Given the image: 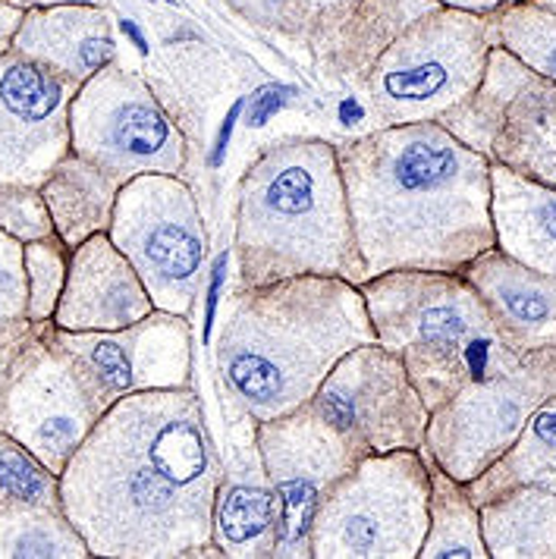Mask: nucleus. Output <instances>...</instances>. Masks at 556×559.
<instances>
[{"mask_svg":"<svg viewBox=\"0 0 556 559\" xmlns=\"http://www.w3.org/2000/svg\"><path fill=\"white\" fill-rule=\"evenodd\" d=\"M48 331L107 408L132 393L192 386V328L182 314L154 308L120 331H63L54 321Z\"/></svg>","mask_w":556,"mask_h":559,"instance_id":"obj_15","label":"nucleus"},{"mask_svg":"<svg viewBox=\"0 0 556 559\" xmlns=\"http://www.w3.org/2000/svg\"><path fill=\"white\" fill-rule=\"evenodd\" d=\"M0 229L13 239L38 242L54 236V221L42 189L35 186H0Z\"/></svg>","mask_w":556,"mask_h":559,"instance_id":"obj_32","label":"nucleus"},{"mask_svg":"<svg viewBox=\"0 0 556 559\" xmlns=\"http://www.w3.org/2000/svg\"><path fill=\"white\" fill-rule=\"evenodd\" d=\"M88 544L63 509H0V559H85Z\"/></svg>","mask_w":556,"mask_h":559,"instance_id":"obj_27","label":"nucleus"},{"mask_svg":"<svg viewBox=\"0 0 556 559\" xmlns=\"http://www.w3.org/2000/svg\"><path fill=\"white\" fill-rule=\"evenodd\" d=\"M70 274V249L57 239L26 242V277H28V318L45 324L54 321V311L60 306L63 286Z\"/></svg>","mask_w":556,"mask_h":559,"instance_id":"obj_31","label":"nucleus"},{"mask_svg":"<svg viewBox=\"0 0 556 559\" xmlns=\"http://www.w3.org/2000/svg\"><path fill=\"white\" fill-rule=\"evenodd\" d=\"M107 236L142 277L154 308L189 318L208 274L202 207L182 177L142 174L120 189Z\"/></svg>","mask_w":556,"mask_h":559,"instance_id":"obj_8","label":"nucleus"},{"mask_svg":"<svg viewBox=\"0 0 556 559\" xmlns=\"http://www.w3.org/2000/svg\"><path fill=\"white\" fill-rule=\"evenodd\" d=\"M490 48H497L494 16L430 10L380 53L358 85L375 129L440 120L478 88Z\"/></svg>","mask_w":556,"mask_h":559,"instance_id":"obj_6","label":"nucleus"},{"mask_svg":"<svg viewBox=\"0 0 556 559\" xmlns=\"http://www.w3.org/2000/svg\"><path fill=\"white\" fill-rule=\"evenodd\" d=\"M522 484L556 493V396L544 400L531 412L516 443L490 468H484L475 481L465 484V490L475 500V507H481L497 493Z\"/></svg>","mask_w":556,"mask_h":559,"instance_id":"obj_25","label":"nucleus"},{"mask_svg":"<svg viewBox=\"0 0 556 559\" xmlns=\"http://www.w3.org/2000/svg\"><path fill=\"white\" fill-rule=\"evenodd\" d=\"M79 82L23 53L0 57V186L42 189L73 152L70 107Z\"/></svg>","mask_w":556,"mask_h":559,"instance_id":"obj_16","label":"nucleus"},{"mask_svg":"<svg viewBox=\"0 0 556 559\" xmlns=\"http://www.w3.org/2000/svg\"><path fill=\"white\" fill-rule=\"evenodd\" d=\"M362 343L378 336L350 280L233 286L214 340L217 381L255 421H271L311 403L330 368Z\"/></svg>","mask_w":556,"mask_h":559,"instance_id":"obj_3","label":"nucleus"},{"mask_svg":"<svg viewBox=\"0 0 556 559\" xmlns=\"http://www.w3.org/2000/svg\"><path fill=\"white\" fill-rule=\"evenodd\" d=\"M70 145L120 182L142 174L182 177L189 164L186 132L167 104L149 79L117 60L79 85L70 107Z\"/></svg>","mask_w":556,"mask_h":559,"instance_id":"obj_9","label":"nucleus"},{"mask_svg":"<svg viewBox=\"0 0 556 559\" xmlns=\"http://www.w3.org/2000/svg\"><path fill=\"white\" fill-rule=\"evenodd\" d=\"M551 396H556V346L525 353L456 390L430 412L422 453L456 481H475L516 443L531 412Z\"/></svg>","mask_w":556,"mask_h":559,"instance_id":"obj_10","label":"nucleus"},{"mask_svg":"<svg viewBox=\"0 0 556 559\" xmlns=\"http://www.w3.org/2000/svg\"><path fill=\"white\" fill-rule=\"evenodd\" d=\"M365 274L450 271L494 249L490 160L437 120L336 145Z\"/></svg>","mask_w":556,"mask_h":559,"instance_id":"obj_2","label":"nucleus"},{"mask_svg":"<svg viewBox=\"0 0 556 559\" xmlns=\"http://www.w3.org/2000/svg\"><path fill=\"white\" fill-rule=\"evenodd\" d=\"M494 328L516 356L556 346V277L504 254L497 246L462 267Z\"/></svg>","mask_w":556,"mask_h":559,"instance_id":"obj_19","label":"nucleus"},{"mask_svg":"<svg viewBox=\"0 0 556 559\" xmlns=\"http://www.w3.org/2000/svg\"><path fill=\"white\" fill-rule=\"evenodd\" d=\"M437 7V0H358L340 23L308 38V51L321 76L362 85L380 53Z\"/></svg>","mask_w":556,"mask_h":559,"instance_id":"obj_21","label":"nucleus"},{"mask_svg":"<svg viewBox=\"0 0 556 559\" xmlns=\"http://www.w3.org/2000/svg\"><path fill=\"white\" fill-rule=\"evenodd\" d=\"M48 328H35L0 378V431L63 475L107 406Z\"/></svg>","mask_w":556,"mask_h":559,"instance_id":"obj_12","label":"nucleus"},{"mask_svg":"<svg viewBox=\"0 0 556 559\" xmlns=\"http://www.w3.org/2000/svg\"><path fill=\"white\" fill-rule=\"evenodd\" d=\"M229 10L268 35L305 41L340 23L358 0H227Z\"/></svg>","mask_w":556,"mask_h":559,"instance_id":"obj_29","label":"nucleus"},{"mask_svg":"<svg viewBox=\"0 0 556 559\" xmlns=\"http://www.w3.org/2000/svg\"><path fill=\"white\" fill-rule=\"evenodd\" d=\"M494 246L534 271L556 277V189L490 164Z\"/></svg>","mask_w":556,"mask_h":559,"instance_id":"obj_22","label":"nucleus"},{"mask_svg":"<svg viewBox=\"0 0 556 559\" xmlns=\"http://www.w3.org/2000/svg\"><path fill=\"white\" fill-rule=\"evenodd\" d=\"M425 462L430 475V507L428 534L418 559H490L481 537V509L469 497L465 484L450 478L430 456H425Z\"/></svg>","mask_w":556,"mask_h":559,"instance_id":"obj_26","label":"nucleus"},{"mask_svg":"<svg viewBox=\"0 0 556 559\" xmlns=\"http://www.w3.org/2000/svg\"><path fill=\"white\" fill-rule=\"evenodd\" d=\"M358 289L378 343L403 361L430 412L469 381L519 358L462 274L387 271Z\"/></svg>","mask_w":556,"mask_h":559,"instance_id":"obj_5","label":"nucleus"},{"mask_svg":"<svg viewBox=\"0 0 556 559\" xmlns=\"http://www.w3.org/2000/svg\"><path fill=\"white\" fill-rule=\"evenodd\" d=\"M221 450L192 386L117 400L60 475L92 557L189 559L214 550Z\"/></svg>","mask_w":556,"mask_h":559,"instance_id":"obj_1","label":"nucleus"},{"mask_svg":"<svg viewBox=\"0 0 556 559\" xmlns=\"http://www.w3.org/2000/svg\"><path fill=\"white\" fill-rule=\"evenodd\" d=\"M428 507L422 450L362 456L318 509L311 559H418Z\"/></svg>","mask_w":556,"mask_h":559,"instance_id":"obj_7","label":"nucleus"},{"mask_svg":"<svg viewBox=\"0 0 556 559\" xmlns=\"http://www.w3.org/2000/svg\"><path fill=\"white\" fill-rule=\"evenodd\" d=\"M28 318L26 246L0 229V333L13 331Z\"/></svg>","mask_w":556,"mask_h":559,"instance_id":"obj_33","label":"nucleus"},{"mask_svg":"<svg viewBox=\"0 0 556 559\" xmlns=\"http://www.w3.org/2000/svg\"><path fill=\"white\" fill-rule=\"evenodd\" d=\"M120 189L123 182L104 167L76 152L67 154L42 186V195L51 211L54 236L73 252L85 239L107 233Z\"/></svg>","mask_w":556,"mask_h":559,"instance_id":"obj_23","label":"nucleus"},{"mask_svg":"<svg viewBox=\"0 0 556 559\" xmlns=\"http://www.w3.org/2000/svg\"><path fill=\"white\" fill-rule=\"evenodd\" d=\"M258 450L277 497V559H311L318 509L362 456L311 403L258 421Z\"/></svg>","mask_w":556,"mask_h":559,"instance_id":"obj_14","label":"nucleus"},{"mask_svg":"<svg viewBox=\"0 0 556 559\" xmlns=\"http://www.w3.org/2000/svg\"><path fill=\"white\" fill-rule=\"evenodd\" d=\"M23 16H26L23 7H16L10 0H0V57L7 51H13V38H16L20 26H23Z\"/></svg>","mask_w":556,"mask_h":559,"instance_id":"obj_34","label":"nucleus"},{"mask_svg":"<svg viewBox=\"0 0 556 559\" xmlns=\"http://www.w3.org/2000/svg\"><path fill=\"white\" fill-rule=\"evenodd\" d=\"M224 406L229 428L214 493V550L233 559H277V497L258 450V421L227 393Z\"/></svg>","mask_w":556,"mask_h":559,"instance_id":"obj_17","label":"nucleus"},{"mask_svg":"<svg viewBox=\"0 0 556 559\" xmlns=\"http://www.w3.org/2000/svg\"><path fill=\"white\" fill-rule=\"evenodd\" d=\"M311 406L343 433L358 456L422 450L430 408L409 381L405 365L380 343H362L340 358Z\"/></svg>","mask_w":556,"mask_h":559,"instance_id":"obj_13","label":"nucleus"},{"mask_svg":"<svg viewBox=\"0 0 556 559\" xmlns=\"http://www.w3.org/2000/svg\"><path fill=\"white\" fill-rule=\"evenodd\" d=\"M23 10H32V7H54V3H104V0H10Z\"/></svg>","mask_w":556,"mask_h":559,"instance_id":"obj_36","label":"nucleus"},{"mask_svg":"<svg viewBox=\"0 0 556 559\" xmlns=\"http://www.w3.org/2000/svg\"><path fill=\"white\" fill-rule=\"evenodd\" d=\"M481 537L490 559H556V493L509 487L481 503Z\"/></svg>","mask_w":556,"mask_h":559,"instance_id":"obj_24","label":"nucleus"},{"mask_svg":"<svg viewBox=\"0 0 556 559\" xmlns=\"http://www.w3.org/2000/svg\"><path fill=\"white\" fill-rule=\"evenodd\" d=\"M233 252V286L293 277H340L362 286L368 280L333 142L286 139L255 157L236 195Z\"/></svg>","mask_w":556,"mask_h":559,"instance_id":"obj_4","label":"nucleus"},{"mask_svg":"<svg viewBox=\"0 0 556 559\" xmlns=\"http://www.w3.org/2000/svg\"><path fill=\"white\" fill-rule=\"evenodd\" d=\"M63 509L60 475L20 440L0 431V509Z\"/></svg>","mask_w":556,"mask_h":559,"instance_id":"obj_30","label":"nucleus"},{"mask_svg":"<svg viewBox=\"0 0 556 559\" xmlns=\"http://www.w3.org/2000/svg\"><path fill=\"white\" fill-rule=\"evenodd\" d=\"M531 3H537V7H547V10H554L556 13V0H531Z\"/></svg>","mask_w":556,"mask_h":559,"instance_id":"obj_37","label":"nucleus"},{"mask_svg":"<svg viewBox=\"0 0 556 559\" xmlns=\"http://www.w3.org/2000/svg\"><path fill=\"white\" fill-rule=\"evenodd\" d=\"M13 51L82 85L117 60L114 16L104 3L32 7L13 38Z\"/></svg>","mask_w":556,"mask_h":559,"instance_id":"obj_20","label":"nucleus"},{"mask_svg":"<svg viewBox=\"0 0 556 559\" xmlns=\"http://www.w3.org/2000/svg\"><path fill=\"white\" fill-rule=\"evenodd\" d=\"M154 311L152 296L107 233L70 252V274L54 311L63 331H120Z\"/></svg>","mask_w":556,"mask_h":559,"instance_id":"obj_18","label":"nucleus"},{"mask_svg":"<svg viewBox=\"0 0 556 559\" xmlns=\"http://www.w3.org/2000/svg\"><path fill=\"white\" fill-rule=\"evenodd\" d=\"M437 123L490 164L556 189V82L500 45L490 48L478 88Z\"/></svg>","mask_w":556,"mask_h":559,"instance_id":"obj_11","label":"nucleus"},{"mask_svg":"<svg viewBox=\"0 0 556 559\" xmlns=\"http://www.w3.org/2000/svg\"><path fill=\"white\" fill-rule=\"evenodd\" d=\"M497 45L531 73L556 82V13L531 0H509L494 13Z\"/></svg>","mask_w":556,"mask_h":559,"instance_id":"obj_28","label":"nucleus"},{"mask_svg":"<svg viewBox=\"0 0 556 559\" xmlns=\"http://www.w3.org/2000/svg\"><path fill=\"white\" fill-rule=\"evenodd\" d=\"M437 3L450 10H462V13H475V16H494L509 0H437Z\"/></svg>","mask_w":556,"mask_h":559,"instance_id":"obj_35","label":"nucleus"}]
</instances>
